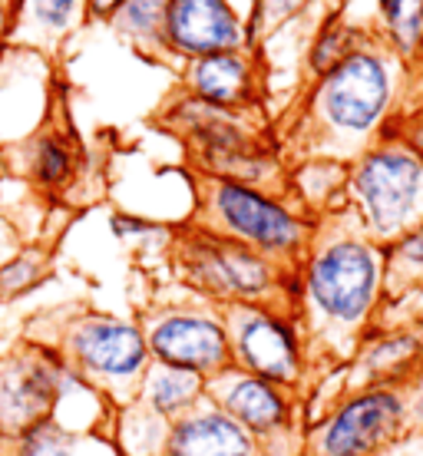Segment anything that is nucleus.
<instances>
[{
	"instance_id": "6",
	"label": "nucleus",
	"mask_w": 423,
	"mask_h": 456,
	"mask_svg": "<svg viewBox=\"0 0 423 456\" xmlns=\"http://www.w3.org/2000/svg\"><path fill=\"white\" fill-rule=\"evenodd\" d=\"M206 400L229 413L262 456H301L308 430V403L301 394L229 367L206 380Z\"/></svg>"
},
{
	"instance_id": "22",
	"label": "nucleus",
	"mask_w": 423,
	"mask_h": 456,
	"mask_svg": "<svg viewBox=\"0 0 423 456\" xmlns=\"http://www.w3.org/2000/svg\"><path fill=\"white\" fill-rule=\"evenodd\" d=\"M162 0H129L126 11H123V23L133 30H152L159 23Z\"/></svg>"
},
{
	"instance_id": "8",
	"label": "nucleus",
	"mask_w": 423,
	"mask_h": 456,
	"mask_svg": "<svg viewBox=\"0 0 423 456\" xmlns=\"http://www.w3.org/2000/svg\"><path fill=\"white\" fill-rule=\"evenodd\" d=\"M208 216L216 218V225L206 232L239 241L288 272L308 248V225L255 185L216 179L208 189Z\"/></svg>"
},
{
	"instance_id": "10",
	"label": "nucleus",
	"mask_w": 423,
	"mask_h": 456,
	"mask_svg": "<svg viewBox=\"0 0 423 456\" xmlns=\"http://www.w3.org/2000/svg\"><path fill=\"white\" fill-rule=\"evenodd\" d=\"M354 195L361 199L367 228L390 239L407 228L423 189V156L411 146L370 149L354 169Z\"/></svg>"
},
{
	"instance_id": "3",
	"label": "nucleus",
	"mask_w": 423,
	"mask_h": 456,
	"mask_svg": "<svg viewBox=\"0 0 423 456\" xmlns=\"http://www.w3.org/2000/svg\"><path fill=\"white\" fill-rule=\"evenodd\" d=\"M179 272L189 285L218 308L225 305H258L295 314L297 278L258 251L216 232H189L175 248Z\"/></svg>"
},
{
	"instance_id": "19",
	"label": "nucleus",
	"mask_w": 423,
	"mask_h": 456,
	"mask_svg": "<svg viewBox=\"0 0 423 456\" xmlns=\"http://www.w3.org/2000/svg\"><path fill=\"white\" fill-rule=\"evenodd\" d=\"M77 169V152L69 146V139L63 136H40L34 142V156H30V175L37 185L46 189H60L73 179Z\"/></svg>"
},
{
	"instance_id": "5",
	"label": "nucleus",
	"mask_w": 423,
	"mask_h": 456,
	"mask_svg": "<svg viewBox=\"0 0 423 456\" xmlns=\"http://www.w3.org/2000/svg\"><path fill=\"white\" fill-rule=\"evenodd\" d=\"M77 390L86 387L57 347L23 334L0 354V440H11L44 420H57L60 403Z\"/></svg>"
},
{
	"instance_id": "28",
	"label": "nucleus",
	"mask_w": 423,
	"mask_h": 456,
	"mask_svg": "<svg viewBox=\"0 0 423 456\" xmlns=\"http://www.w3.org/2000/svg\"><path fill=\"white\" fill-rule=\"evenodd\" d=\"M113 4H116V0H93V7H96V11H110Z\"/></svg>"
},
{
	"instance_id": "26",
	"label": "nucleus",
	"mask_w": 423,
	"mask_h": 456,
	"mask_svg": "<svg viewBox=\"0 0 423 456\" xmlns=\"http://www.w3.org/2000/svg\"><path fill=\"white\" fill-rule=\"evenodd\" d=\"M411 427H423V374L411 387Z\"/></svg>"
},
{
	"instance_id": "21",
	"label": "nucleus",
	"mask_w": 423,
	"mask_h": 456,
	"mask_svg": "<svg viewBox=\"0 0 423 456\" xmlns=\"http://www.w3.org/2000/svg\"><path fill=\"white\" fill-rule=\"evenodd\" d=\"M380 7L387 13L390 30L397 34L403 46H413L420 40L423 30V0H380Z\"/></svg>"
},
{
	"instance_id": "15",
	"label": "nucleus",
	"mask_w": 423,
	"mask_h": 456,
	"mask_svg": "<svg viewBox=\"0 0 423 456\" xmlns=\"http://www.w3.org/2000/svg\"><path fill=\"white\" fill-rule=\"evenodd\" d=\"M199 400H206V380L202 377L189 374V370H175V367L149 364L133 403L139 411H146L149 417L172 423L175 417L192 411Z\"/></svg>"
},
{
	"instance_id": "11",
	"label": "nucleus",
	"mask_w": 423,
	"mask_h": 456,
	"mask_svg": "<svg viewBox=\"0 0 423 456\" xmlns=\"http://www.w3.org/2000/svg\"><path fill=\"white\" fill-rule=\"evenodd\" d=\"M423 374V314L397 324L374 321L341 370V390L413 387ZM338 390V394H341Z\"/></svg>"
},
{
	"instance_id": "12",
	"label": "nucleus",
	"mask_w": 423,
	"mask_h": 456,
	"mask_svg": "<svg viewBox=\"0 0 423 456\" xmlns=\"http://www.w3.org/2000/svg\"><path fill=\"white\" fill-rule=\"evenodd\" d=\"M390 103L387 67L370 53H351L341 67L324 73L318 110L324 123L347 136H364L380 123Z\"/></svg>"
},
{
	"instance_id": "20",
	"label": "nucleus",
	"mask_w": 423,
	"mask_h": 456,
	"mask_svg": "<svg viewBox=\"0 0 423 456\" xmlns=\"http://www.w3.org/2000/svg\"><path fill=\"white\" fill-rule=\"evenodd\" d=\"M46 274V262L34 251L17 255L0 268V297H20Z\"/></svg>"
},
{
	"instance_id": "2",
	"label": "nucleus",
	"mask_w": 423,
	"mask_h": 456,
	"mask_svg": "<svg viewBox=\"0 0 423 456\" xmlns=\"http://www.w3.org/2000/svg\"><path fill=\"white\" fill-rule=\"evenodd\" d=\"M27 338L57 347L77 380L113 413L136 400L139 384L152 364L136 321L103 311H63L53 331H27Z\"/></svg>"
},
{
	"instance_id": "1",
	"label": "nucleus",
	"mask_w": 423,
	"mask_h": 456,
	"mask_svg": "<svg viewBox=\"0 0 423 456\" xmlns=\"http://www.w3.org/2000/svg\"><path fill=\"white\" fill-rule=\"evenodd\" d=\"M384 251L361 235H334L305 258L295 321L311 367V394L341 374L357 344L380 318ZM308 394V400H311Z\"/></svg>"
},
{
	"instance_id": "23",
	"label": "nucleus",
	"mask_w": 423,
	"mask_h": 456,
	"mask_svg": "<svg viewBox=\"0 0 423 456\" xmlns=\"http://www.w3.org/2000/svg\"><path fill=\"white\" fill-rule=\"evenodd\" d=\"M37 7V17L50 27H63L69 20V13H73V0H34Z\"/></svg>"
},
{
	"instance_id": "13",
	"label": "nucleus",
	"mask_w": 423,
	"mask_h": 456,
	"mask_svg": "<svg viewBox=\"0 0 423 456\" xmlns=\"http://www.w3.org/2000/svg\"><path fill=\"white\" fill-rule=\"evenodd\" d=\"M156 456H262V450L212 400H199L166 427Z\"/></svg>"
},
{
	"instance_id": "25",
	"label": "nucleus",
	"mask_w": 423,
	"mask_h": 456,
	"mask_svg": "<svg viewBox=\"0 0 423 456\" xmlns=\"http://www.w3.org/2000/svg\"><path fill=\"white\" fill-rule=\"evenodd\" d=\"M113 232L116 235H123V239H129V235H142V232H149V225L146 222H136V218H129V216H116Z\"/></svg>"
},
{
	"instance_id": "16",
	"label": "nucleus",
	"mask_w": 423,
	"mask_h": 456,
	"mask_svg": "<svg viewBox=\"0 0 423 456\" xmlns=\"http://www.w3.org/2000/svg\"><path fill=\"white\" fill-rule=\"evenodd\" d=\"M189 80H192L199 103L216 106V110H235L252 100V73L245 67V60L235 57L232 50L199 57Z\"/></svg>"
},
{
	"instance_id": "29",
	"label": "nucleus",
	"mask_w": 423,
	"mask_h": 456,
	"mask_svg": "<svg viewBox=\"0 0 423 456\" xmlns=\"http://www.w3.org/2000/svg\"><path fill=\"white\" fill-rule=\"evenodd\" d=\"M0 30H4V13H0Z\"/></svg>"
},
{
	"instance_id": "9",
	"label": "nucleus",
	"mask_w": 423,
	"mask_h": 456,
	"mask_svg": "<svg viewBox=\"0 0 423 456\" xmlns=\"http://www.w3.org/2000/svg\"><path fill=\"white\" fill-rule=\"evenodd\" d=\"M136 324L142 328L152 364L189 370L202 380L232 367V347L222 308L206 297L189 301V305L152 308Z\"/></svg>"
},
{
	"instance_id": "17",
	"label": "nucleus",
	"mask_w": 423,
	"mask_h": 456,
	"mask_svg": "<svg viewBox=\"0 0 423 456\" xmlns=\"http://www.w3.org/2000/svg\"><path fill=\"white\" fill-rule=\"evenodd\" d=\"M423 291V225H413L384 251V297H401Z\"/></svg>"
},
{
	"instance_id": "27",
	"label": "nucleus",
	"mask_w": 423,
	"mask_h": 456,
	"mask_svg": "<svg viewBox=\"0 0 423 456\" xmlns=\"http://www.w3.org/2000/svg\"><path fill=\"white\" fill-rule=\"evenodd\" d=\"M301 0H264V13L272 17V20H278V17H285L288 11H295Z\"/></svg>"
},
{
	"instance_id": "4",
	"label": "nucleus",
	"mask_w": 423,
	"mask_h": 456,
	"mask_svg": "<svg viewBox=\"0 0 423 456\" xmlns=\"http://www.w3.org/2000/svg\"><path fill=\"white\" fill-rule=\"evenodd\" d=\"M411 430V387L341 390L308 423L301 456H380Z\"/></svg>"
},
{
	"instance_id": "18",
	"label": "nucleus",
	"mask_w": 423,
	"mask_h": 456,
	"mask_svg": "<svg viewBox=\"0 0 423 456\" xmlns=\"http://www.w3.org/2000/svg\"><path fill=\"white\" fill-rule=\"evenodd\" d=\"M0 456H77V430H69L60 417L44 420L11 440H0Z\"/></svg>"
},
{
	"instance_id": "24",
	"label": "nucleus",
	"mask_w": 423,
	"mask_h": 456,
	"mask_svg": "<svg viewBox=\"0 0 423 456\" xmlns=\"http://www.w3.org/2000/svg\"><path fill=\"white\" fill-rule=\"evenodd\" d=\"M380 456H423V427H411L397 444H390Z\"/></svg>"
},
{
	"instance_id": "7",
	"label": "nucleus",
	"mask_w": 423,
	"mask_h": 456,
	"mask_svg": "<svg viewBox=\"0 0 423 456\" xmlns=\"http://www.w3.org/2000/svg\"><path fill=\"white\" fill-rule=\"evenodd\" d=\"M222 321L229 334L232 367L285 390H295L308 403L311 367L295 314L258 308V305H225Z\"/></svg>"
},
{
	"instance_id": "14",
	"label": "nucleus",
	"mask_w": 423,
	"mask_h": 456,
	"mask_svg": "<svg viewBox=\"0 0 423 456\" xmlns=\"http://www.w3.org/2000/svg\"><path fill=\"white\" fill-rule=\"evenodd\" d=\"M166 30L172 44L195 57L229 53L239 44V23L222 0H172Z\"/></svg>"
}]
</instances>
